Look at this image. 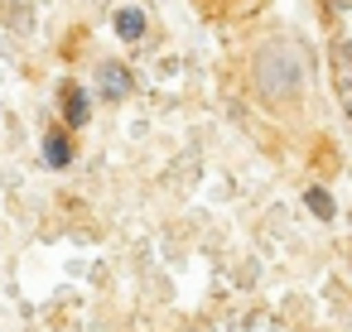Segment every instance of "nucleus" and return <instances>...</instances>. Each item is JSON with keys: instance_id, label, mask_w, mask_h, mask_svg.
Segmentation results:
<instances>
[{"instance_id": "obj_1", "label": "nucleus", "mask_w": 352, "mask_h": 332, "mask_svg": "<svg viewBox=\"0 0 352 332\" xmlns=\"http://www.w3.org/2000/svg\"><path fill=\"white\" fill-rule=\"evenodd\" d=\"M246 82H251V97L275 111V116H289L304 92H309V63H304V49L289 39V34H265L256 49H251V68H246Z\"/></svg>"}, {"instance_id": "obj_2", "label": "nucleus", "mask_w": 352, "mask_h": 332, "mask_svg": "<svg viewBox=\"0 0 352 332\" xmlns=\"http://www.w3.org/2000/svg\"><path fill=\"white\" fill-rule=\"evenodd\" d=\"M58 111H63V130H87L92 126V111H97V97L82 87V82H58Z\"/></svg>"}, {"instance_id": "obj_3", "label": "nucleus", "mask_w": 352, "mask_h": 332, "mask_svg": "<svg viewBox=\"0 0 352 332\" xmlns=\"http://www.w3.org/2000/svg\"><path fill=\"white\" fill-rule=\"evenodd\" d=\"M92 92H97L102 102H126V97L135 92V73H131L121 58H102L97 73H92Z\"/></svg>"}, {"instance_id": "obj_4", "label": "nucleus", "mask_w": 352, "mask_h": 332, "mask_svg": "<svg viewBox=\"0 0 352 332\" xmlns=\"http://www.w3.org/2000/svg\"><path fill=\"white\" fill-rule=\"evenodd\" d=\"M39 154H44V169H49V174H68V169L78 164V140H73V130L49 126L44 140H39Z\"/></svg>"}, {"instance_id": "obj_5", "label": "nucleus", "mask_w": 352, "mask_h": 332, "mask_svg": "<svg viewBox=\"0 0 352 332\" xmlns=\"http://www.w3.org/2000/svg\"><path fill=\"white\" fill-rule=\"evenodd\" d=\"M111 29H116L121 44H140V39L150 34V15H145V5H121V10L111 15Z\"/></svg>"}, {"instance_id": "obj_6", "label": "nucleus", "mask_w": 352, "mask_h": 332, "mask_svg": "<svg viewBox=\"0 0 352 332\" xmlns=\"http://www.w3.org/2000/svg\"><path fill=\"white\" fill-rule=\"evenodd\" d=\"M304 207H309L318 222H333V217H338V207H333V193H328V188H304Z\"/></svg>"}, {"instance_id": "obj_7", "label": "nucleus", "mask_w": 352, "mask_h": 332, "mask_svg": "<svg viewBox=\"0 0 352 332\" xmlns=\"http://www.w3.org/2000/svg\"><path fill=\"white\" fill-rule=\"evenodd\" d=\"M328 5H338V10H342V5H352V0H328Z\"/></svg>"}, {"instance_id": "obj_8", "label": "nucleus", "mask_w": 352, "mask_h": 332, "mask_svg": "<svg viewBox=\"0 0 352 332\" xmlns=\"http://www.w3.org/2000/svg\"><path fill=\"white\" fill-rule=\"evenodd\" d=\"M347 226H352V212H347Z\"/></svg>"}]
</instances>
